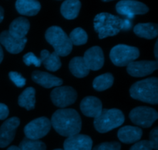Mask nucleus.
I'll list each match as a JSON object with an SVG mask.
<instances>
[{"instance_id": "obj_21", "label": "nucleus", "mask_w": 158, "mask_h": 150, "mask_svg": "<svg viewBox=\"0 0 158 150\" xmlns=\"http://www.w3.org/2000/svg\"><path fill=\"white\" fill-rule=\"evenodd\" d=\"M134 32L140 38L152 39L158 35V26L154 23H139L134 28Z\"/></svg>"}, {"instance_id": "obj_13", "label": "nucleus", "mask_w": 158, "mask_h": 150, "mask_svg": "<svg viewBox=\"0 0 158 150\" xmlns=\"http://www.w3.org/2000/svg\"><path fill=\"white\" fill-rule=\"evenodd\" d=\"M83 59L89 70H99L104 64V55L100 46H93L87 49Z\"/></svg>"}, {"instance_id": "obj_39", "label": "nucleus", "mask_w": 158, "mask_h": 150, "mask_svg": "<svg viewBox=\"0 0 158 150\" xmlns=\"http://www.w3.org/2000/svg\"><path fill=\"white\" fill-rule=\"evenodd\" d=\"M103 2H110V1H112V0H102Z\"/></svg>"}, {"instance_id": "obj_14", "label": "nucleus", "mask_w": 158, "mask_h": 150, "mask_svg": "<svg viewBox=\"0 0 158 150\" xmlns=\"http://www.w3.org/2000/svg\"><path fill=\"white\" fill-rule=\"evenodd\" d=\"M92 146V139L83 134H76L67 137L63 143L64 150H91Z\"/></svg>"}, {"instance_id": "obj_1", "label": "nucleus", "mask_w": 158, "mask_h": 150, "mask_svg": "<svg viewBox=\"0 0 158 150\" xmlns=\"http://www.w3.org/2000/svg\"><path fill=\"white\" fill-rule=\"evenodd\" d=\"M51 125L60 135L65 137L79 134L82 128L80 115L73 109H61L52 116Z\"/></svg>"}, {"instance_id": "obj_19", "label": "nucleus", "mask_w": 158, "mask_h": 150, "mask_svg": "<svg viewBox=\"0 0 158 150\" xmlns=\"http://www.w3.org/2000/svg\"><path fill=\"white\" fill-rule=\"evenodd\" d=\"M30 28V24L27 18L19 17L11 22L9 32L11 35L17 39H24Z\"/></svg>"}, {"instance_id": "obj_12", "label": "nucleus", "mask_w": 158, "mask_h": 150, "mask_svg": "<svg viewBox=\"0 0 158 150\" xmlns=\"http://www.w3.org/2000/svg\"><path fill=\"white\" fill-rule=\"evenodd\" d=\"M127 71L134 77H143L151 75L158 69L157 61H137L127 65Z\"/></svg>"}, {"instance_id": "obj_22", "label": "nucleus", "mask_w": 158, "mask_h": 150, "mask_svg": "<svg viewBox=\"0 0 158 150\" xmlns=\"http://www.w3.org/2000/svg\"><path fill=\"white\" fill-rule=\"evenodd\" d=\"M81 8L80 0H66L62 4L60 11L66 19H74L77 18Z\"/></svg>"}, {"instance_id": "obj_38", "label": "nucleus", "mask_w": 158, "mask_h": 150, "mask_svg": "<svg viewBox=\"0 0 158 150\" xmlns=\"http://www.w3.org/2000/svg\"><path fill=\"white\" fill-rule=\"evenodd\" d=\"M7 150H20V149H19V148L17 147V146H10V147L8 148Z\"/></svg>"}, {"instance_id": "obj_30", "label": "nucleus", "mask_w": 158, "mask_h": 150, "mask_svg": "<svg viewBox=\"0 0 158 150\" xmlns=\"http://www.w3.org/2000/svg\"><path fill=\"white\" fill-rule=\"evenodd\" d=\"M121 146L118 142H106L100 143L93 149V150H120Z\"/></svg>"}, {"instance_id": "obj_29", "label": "nucleus", "mask_w": 158, "mask_h": 150, "mask_svg": "<svg viewBox=\"0 0 158 150\" xmlns=\"http://www.w3.org/2000/svg\"><path fill=\"white\" fill-rule=\"evenodd\" d=\"M23 62L26 66H30V65H34L36 67H40L42 64V61L40 58L35 56V54L32 52H28L26 55H24L23 58Z\"/></svg>"}, {"instance_id": "obj_23", "label": "nucleus", "mask_w": 158, "mask_h": 150, "mask_svg": "<svg viewBox=\"0 0 158 150\" xmlns=\"http://www.w3.org/2000/svg\"><path fill=\"white\" fill-rule=\"evenodd\" d=\"M69 68L74 76L77 78H84L89 74V69L86 66L83 57L77 56L69 62Z\"/></svg>"}, {"instance_id": "obj_27", "label": "nucleus", "mask_w": 158, "mask_h": 150, "mask_svg": "<svg viewBox=\"0 0 158 150\" xmlns=\"http://www.w3.org/2000/svg\"><path fill=\"white\" fill-rule=\"evenodd\" d=\"M70 42L75 46L86 44L88 40L87 33L82 28H76L70 32L69 36Z\"/></svg>"}, {"instance_id": "obj_20", "label": "nucleus", "mask_w": 158, "mask_h": 150, "mask_svg": "<svg viewBox=\"0 0 158 150\" xmlns=\"http://www.w3.org/2000/svg\"><path fill=\"white\" fill-rule=\"evenodd\" d=\"M15 8L21 15L33 16L40 11L41 5L37 0H16Z\"/></svg>"}, {"instance_id": "obj_28", "label": "nucleus", "mask_w": 158, "mask_h": 150, "mask_svg": "<svg viewBox=\"0 0 158 150\" xmlns=\"http://www.w3.org/2000/svg\"><path fill=\"white\" fill-rule=\"evenodd\" d=\"M20 150H46V146L40 140L24 138L19 146Z\"/></svg>"}, {"instance_id": "obj_26", "label": "nucleus", "mask_w": 158, "mask_h": 150, "mask_svg": "<svg viewBox=\"0 0 158 150\" xmlns=\"http://www.w3.org/2000/svg\"><path fill=\"white\" fill-rule=\"evenodd\" d=\"M42 63L47 70L51 72H56L60 69L62 66L60 56L55 52L49 53V55L43 60Z\"/></svg>"}, {"instance_id": "obj_36", "label": "nucleus", "mask_w": 158, "mask_h": 150, "mask_svg": "<svg viewBox=\"0 0 158 150\" xmlns=\"http://www.w3.org/2000/svg\"><path fill=\"white\" fill-rule=\"evenodd\" d=\"M3 18H4V9L2 6H0V23L2 22Z\"/></svg>"}, {"instance_id": "obj_10", "label": "nucleus", "mask_w": 158, "mask_h": 150, "mask_svg": "<svg viewBox=\"0 0 158 150\" xmlns=\"http://www.w3.org/2000/svg\"><path fill=\"white\" fill-rule=\"evenodd\" d=\"M116 10L127 18L132 19L135 15H143L149 11L148 6L143 2L135 0H122L116 5Z\"/></svg>"}, {"instance_id": "obj_24", "label": "nucleus", "mask_w": 158, "mask_h": 150, "mask_svg": "<svg viewBox=\"0 0 158 150\" xmlns=\"http://www.w3.org/2000/svg\"><path fill=\"white\" fill-rule=\"evenodd\" d=\"M18 104L26 110H32L35 106V90L32 87H28L20 94Z\"/></svg>"}, {"instance_id": "obj_35", "label": "nucleus", "mask_w": 158, "mask_h": 150, "mask_svg": "<svg viewBox=\"0 0 158 150\" xmlns=\"http://www.w3.org/2000/svg\"><path fill=\"white\" fill-rule=\"evenodd\" d=\"M157 50H158V40H157V42H156V43H155V46H154V56H155L157 61V59H158Z\"/></svg>"}, {"instance_id": "obj_16", "label": "nucleus", "mask_w": 158, "mask_h": 150, "mask_svg": "<svg viewBox=\"0 0 158 150\" xmlns=\"http://www.w3.org/2000/svg\"><path fill=\"white\" fill-rule=\"evenodd\" d=\"M80 109L84 116L95 119L101 113L103 106L97 97L86 96L80 103Z\"/></svg>"}, {"instance_id": "obj_11", "label": "nucleus", "mask_w": 158, "mask_h": 150, "mask_svg": "<svg viewBox=\"0 0 158 150\" xmlns=\"http://www.w3.org/2000/svg\"><path fill=\"white\" fill-rule=\"evenodd\" d=\"M19 124L20 120L17 117H12L2 123L0 127V148L6 147L12 143Z\"/></svg>"}, {"instance_id": "obj_7", "label": "nucleus", "mask_w": 158, "mask_h": 150, "mask_svg": "<svg viewBox=\"0 0 158 150\" xmlns=\"http://www.w3.org/2000/svg\"><path fill=\"white\" fill-rule=\"evenodd\" d=\"M129 117L133 123L143 128H150L158 119L154 109L148 106H139L131 111Z\"/></svg>"}, {"instance_id": "obj_5", "label": "nucleus", "mask_w": 158, "mask_h": 150, "mask_svg": "<svg viewBox=\"0 0 158 150\" xmlns=\"http://www.w3.org/2000/svg\"><path fill=\"white\" fill-rule=\"evenodd\" d=\"M45 38L59 56H66L72 52L73 44L69 36L59 26L49 27L46 30Z\"/></svg>"}, {"instance_id": "obj_32", "label": "nucleus", "mask_w": 158, "mask_h": 150, "mask_svg": "<svg viewBox=\"0 0 158 150\" xmlns=\"http://www.w3.org/2000/svg\"><path fill=\"white\" fill-rule=\"evenodd\" d=\"M153 147L151 143L148 140H142V141L136 143L130 150H152Z\"/></svg>"}, {"instance_id": "obj_2", "label": "nucleus", "mask_w": 158, "mask_h": 150, "mask_svg": "<svg viewBox=\"0 0 158 150\" xmlns=\"http://www.w3.org/2000/svg\"><path fill=\"white\" fill-rule=\"evenodd\" d=\"M131 26L132 22L129 18L123 19L107 12L98 14L94 18V29L100 39L117 35L121 30H129Z\"/></svg>"}, {"instance_id": "obj_31", "label": "nucleus", "mask_w": 158, "mask_h": 150, "mask_svg": "<svg viewBox=\"0 0 158 150\" xmlns=\"http://www.w3.org/2000/svg\"><path fill=\"white\" fill-rule=\"evenodd\" d=\"M9 79L12 80V83L19 88H22L26 85V79L22 76L21 74L16 72H10L9 73Z\"/></svg>"}, {"instance_id": "obj_6", "label": "nucleus", "mask_w": 158, "mask_h": 150, "mask_svg": "<svg viewBox=\"0 0 158 150\" xmlns=\"http://www.w3.org/2000/svg\"><path fill=\"white\" fill-rule=\"evenodd\" d=\"M140 56V51L137 47L120 44L114 46L110 51V58L115 66H127Z\"/></svg>"}, {"instance_id": "obj_37", "label": "nucleus", "mask_w": 158, "mask_h": 150, "mask_svg": "<svg viewBox=\"0 0 158 150\" xmlns=\"http://www.w3.org/2000/svg\"><path fill=\"white\" fill-rule=\"evenodd\" d=\"M3 56H4V55H3V51H2V49L1 46H0V63L2 62Z\"/></svg>"}, {"instance_id": "obj_34", "label": "nucleus", "mask_w": 158, "mask_h": 150, "mask_svg": "<svg viewBox=\"0 0 158 150\" xmlns=\"http://www.w3.org/2000/svg\"><path fill=\"white\" fill-rule=\"evenodd\" d=\"M9 113V108L6 105L0 103V120H6Z\"/></svg>"}, {"instance_id": "obj_9", "label": "nucleus", "mask_w": 158, "mask_h": 150, "mask_svg": "<svg viewBox=\"0 0 158 150\" xmlns=\"http://www.w3.org/2000/svg\"><path fill=\"white\" fill-rule=\"evenodd\" d=\"M50 98L56 106L66 108L75 103L77 92L70 86H57L51 92Z\"/></svg>"}, {"instance_id": "obj_40", "label": "nucleus", "mask_w": 158, "mask_h": 150, "mask_svg": "<svg viewBox=\"0 0 158 150\" xmlns=\"http://www.w3.org/2000/svg\"><path fill=\"white\" fill-rule=\"evenodd\" d=\"M54 150H63V149H54Z\"/></svg>"}, {"instance_id": "obj_3", "label": "nucleus", "mask_w": 158, "mask_h": 150, "mask_svg": "<svg viewBox=\"0 0 158 150\" xmlns=\"http://www.w3.org/2000/svg\"><path fill=\"white\" fill-rule=\"evenodd\" d=\"M133 99L143 103L156 105L158 103V79L156 77L148 78L134 83L130 89Z\"/></svg>"}, {"instance_id": "obj_25", "label": "nucleus", "mask_w": 158, "mask_h": 150, "mask_svg": "<svg viewBox=\"0 0 158 150\" xmlns=\"http://www.w3.org/2000/svg\"><path fill=\"white\" fill-rule=\"evenodd\" d=\"M114 76L111 73L103 74L94 79L93 86L95 90L102 92L110 88L114 84Z\"/></svg>"}, {"instance_id": "obj_33", "label": "nucleus", "mask_w": 158, "mask_h": 150, "mask_svg": "<svg viewBox=\"0 0 158 150\" xmlns=\"http://www.w3.org/2000/svg\"><path fill=\"white\" fill-rule=\"evenodd\" d=\"M150 143L153 149L158 150V128L156 127L150 133Z\"/></svg>"}, {"instance_id": "obj_18", "label": "nucleus", "mask_w": 158, "mask_h": 150, "mask_svg": "<svg viewBox=\"0 0 158 150\" xmlns=\"http://www.w3.org/2000/svg\"><path fill=\"white\" fill-rule=\"evenodd\" d=\"M143 131L136 126H126L120 128L117 132V136L120 142L126 144H131L138 142L141 139Z\"/></svg>"}, {"instance_id": "obj_8", "label": "nucleus", "mask_w": 158, "mask_h": 150, "mask_svg": "<svg viewBox=\"0 0 158 150\" xmlns=\"http://www.w3.org/2000/svg\"><path fill=\"white\" fill-rule=\"evenodd\" d=\"M51 122L46 117H40L28 123L24 128L26 137L30 140H39L47 135L51 129Z\"/></svg>"}, {"instance_id": "obj_4", "label": "nucleus", "mask_w": 158, "mask_h": 150, "mask_svg": "<svg viewBox=\"0 0 158 150\" xmlns=\"http://www.w3.org/2000/svg\"><path fill=\"white\" fill-rule=\"evenodd\" d=\"M124 120V115L120 109H103L99 116L94 119V125L97 132L105 133L121 126Z\"/></svg>"}, {"instance_id": "obj_17", "label": "nucleus", "mask_w": 158, "mask_h": 150, "mask_svg": "<svg viewBox=\"0 0 158 150\" xmlns=\"http://www.w3.org/2000/svg\"><path fill=\"white\" fill-rule=\"evenodd\" d=\"M32 79L35 83L46 89L60 86L63 80L50 73L42 71H34L32 73Z\"/></svg>"}, {"instance_id": "obj_15", "label": "nucleus", "mask_w": 158, "mask_h": 150, "mask_svg": "<svg viewBox=\"0 0 158 150\" xmlns=\"http://www.w3.org/2000/svg\"><path fill=\"white\" fill-rule=\"evenodd\" d=\"M27 39H17L9 34V31H3L0 34V43L12 54H18L24 49Z\"/></svg>"}]
</instances>
